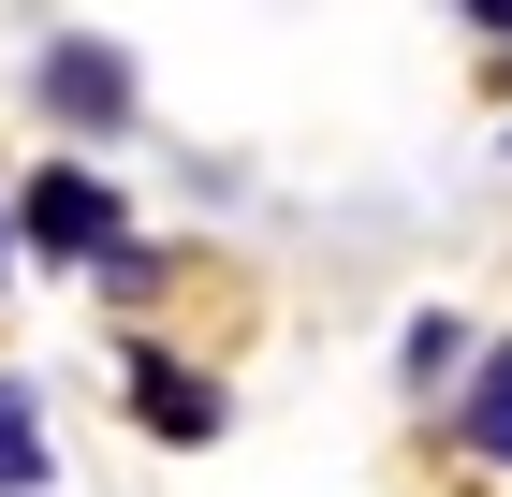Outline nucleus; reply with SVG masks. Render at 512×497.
Segmentation results:
<instances>
[{"mask_svg":"<svg viewBox=\"0 0 512 497\" xmlns=\"http://www.w3.org/2000/svg\"><path fill=\"white\" fill-rule=\"evenodd\" d=\"M15 234H30L44 264H103L132 220H118V191H103L88 161H44V176H30V205H15Z\"/></svg>","mask_w":512,"mask_h":497,"instance_id":"nucleus-1","label":"nucleus"},{"mask_svg":"<svg viewBox=\"0 0 512 497\" xmlns=\"http://www.w3.org/2000/svg\"><path fill=\"white\" fill-rule=\"evenodd\" d=\"M44 117H59V132H118V117H132V59H118V44H44Z\"/></svg>","mask_w":512,"mask_h":497,"instance_id":"nucleus-2","label":"nucleus"},{"mask_svg":"<svg viewBox=\"0 0 512 497\" xmlns=\"http://www.w3.org/2000/svg\"><path fill=\"white\" fill-rule=\"evenodd\" d=\"M132 410H147V439H176V454H191V439H220V381H205V366H176V351H132Z\"/></svg>","mask_w":512,"mask_h":497,"instance_id":"nucleus-3","label":"nucleus"},{"mask_svg":"<svg viewBox=\"0 0 512 497\" xmlns=\"http://www.w3.org/2000/svg\"><path fill=\"white\" fill-rule=\"evenodd\" d=\"M454 439H469L483 468H512V337L469 351V395H454Z\"/></svg>","mask_w":512,"mask_h":497,"instance_id":"nucleus-4","label":"nucleus"},{"mask_svg":"<svg viewBox=\"0 0 512 497\" xmlns=\"http://www.w3.org/2000/svg\"><path fill=\"white\" fill-rule=\"evenodd\" d=\"M395 366H410V381H469V322H454V307H425V322H410V351H395Z\"/></svg>","mask_w":512,"mask_h":497,"instance_id":"nucleus-5","label":"nucleus"},{"mask_svg":"<svg viewBox=\"0 0 512 497\" xmlns=\"http://www.w3.org/2000/svg\"><path fill=\"white\" fill-rule=\"evenodd\" d=\"M44 483V424H30V381H0V497Z\"/></svg>","mask_w":512,"mask_h":497,"instance_id":"nucleus-6","label":"nucleus"},{"mask_svg":"<svg viewBox=\"0 0 512 497\" xmlns=\"http://www.w3.org/2000/svg\"><path fill=\"white\" fill-rule=\"evenodd\" d=\"M454 15H469V30H512V0H454Z\"/></svg>","mask_w":512,"mask_h":497,"instance_id":"nucleus-7","label":"nucleus"},{"mask_svg":"<svg viewBox=\"0 0 512 497\" xmlns=\"http://www.w3.org/2000/svg\"><path fill=\"white\" fill-rule=\"evenodd\" d=\"M0 278H15V220H0Z\"/></svg>","mask_w":512,"mask_h":497,"instance_id":"nucleus-8","label":"nucleus"}]
</instances>
